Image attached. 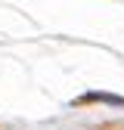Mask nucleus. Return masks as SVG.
I'll list each match as a JSON object with an SVG mask.
<instances>
[]
</instances>
